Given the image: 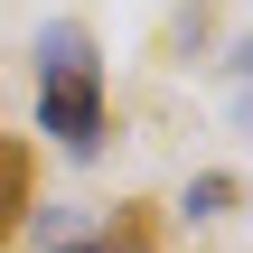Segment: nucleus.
I'll use <instances>...</instances> for the list:
<instances>
[{
	"label": "nucleus",
	"instance_id": "obj_1",
	"mask_svg": "<svg viewBox=\"0 0 253 253\" xmlns=\"http://www.w3.org/2000/svg\"><path fill=\"white\" fill-rule=\"evenodd\" d=\"M28 56H38V131L66 160H94L113 131V103H103V56H94L84 19H47Z\"/></svg>",
	"mask_w": 253,
	"mask_h": 253
},
{
	"label": "nucleus",
	"instance_id": "obj_2",
	"mask_svg": "<svg viewBox=\"0 0 253 253\" xmlns=\"http://www.w3.org/2000/svg\"><path fill=\"white\" fill-rule=\"evenodd\" d=\"M28 216H38V150L19 131H0V253L28 235Z\"/></svg>",
	"mask_w": 253,
	"mask_h": 253
},
{
	"label": "nucleus",
	"instance_id": "obj_3",
	"mask_svg": "<svg viewBox=\"0 0 253 253\" xmlns=\"http://www.w3.org/2000/svg\"><path fill=\"white\" fill-rule=\"evenodd\" d=\"M94 244H103V253H160V207H150V197L113 207V225H103Z\"/></svg>",
	"mask_w": 253,
	"mask_h": 253
},
{
	"label": "nucleus",
	"instance_id": "obj_4",
	"mask_svg": "<svg viewBox=\"0 0 253 253\" xmlns=\"http://www.w3.org/2000/svg\"><path fill=\"white\" fill-rule=\"evenodd\" d=\"M235 197H244V178H235V169H197V178H188V197H178V216H188V225H216Z\"/></svg>",
	"mask_w": 253,
	"mask_h": 253
},
{
	"label": "nucleus",
	"instance_id": "obj_5",
	"mask_svg": "<svg viewBox=\"0 0 253 253\" xmlns=\"http://www.w3.org/2000/svg\"><path fill=\"white\" fill-rule=\"evenodd\" d=\"M56 253H103V244H94V235H66V244H56Z\"/></svg>",
	"mask_w": 253,
	"mask_h": 253
}]
</instances>
